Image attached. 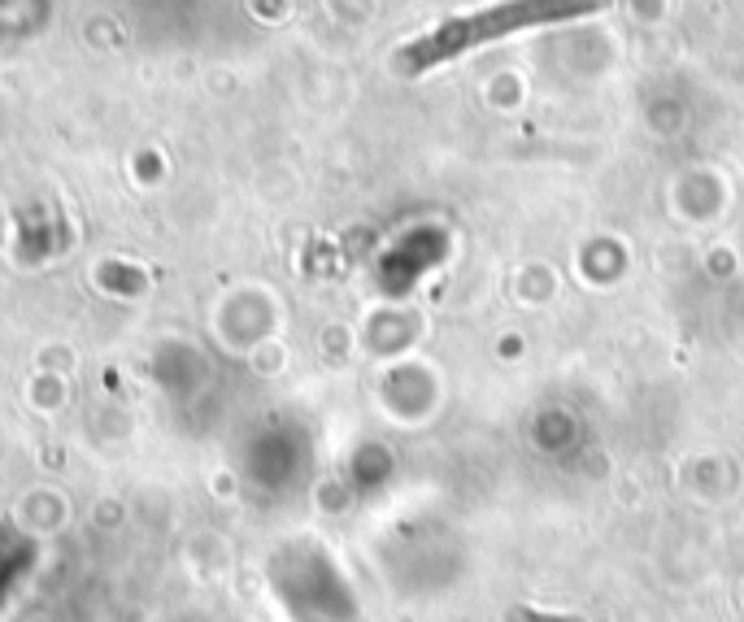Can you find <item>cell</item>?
<instances>
[{
    "label": "cell",
    "instance_id": "cell-1",
    "mask_svg": "<svg viewBox=\"0 0 744 622\" xmlns=\"http://www.w3.org/2000/svg\"><path fill=\"white\" fill-rule=\"evenodd\" d=\"M596 4H496L487 13H471V18H449L444 27H435L426 40L410 44L396 57L401 74H423L440 61H453L475 44H487L496 35H510L518 27H535V22H553V18H579L592 13Z\"/></svg>",
    "mask_w": 744,
    "mask_h": 622
},
{
    "label": "cell",
    "instance_id": "cell-2",
    "mask_svg": "<svg viewBox=\"0 0 744 622\" xmlns=\"http://www.w3.org/2000/svg\"><path fill=\"white\" fill-rule=\"evenodd\" d=\"M510 622H527V618H523V614H518V610H514V614H510ZM535 622H544V618H535Z\"/></svg>",
    "mask_w": 744,
    "mask_h": 622
}]
</instances>
